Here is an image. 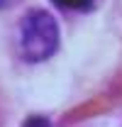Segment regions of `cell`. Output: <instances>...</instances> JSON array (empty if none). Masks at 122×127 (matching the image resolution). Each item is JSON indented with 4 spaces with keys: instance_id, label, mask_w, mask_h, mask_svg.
<instances>
[{
    "instance_id": "obj_1",
    "label": "cell",
    "mask_w": 122,
    "mask_h": 127,
    "mask_svg": "<svg viewBox=\"0 0 122 127\" xmlns=\"http://www.w3.org/2000/svg\"><path fill=\"white\" fill-rule=\"evenodd\" d=\"M20 49L30 64L46 61L59 49V22L46 10H30L20 22Z\"/></svg>"
},
{
    "instance_id": "obj_2",
    "label": "cell",
    "mask_w": 122,
    "mask_h": 127,
    "mask_svg": "<svg viewBox=\"0 0 122 127\" xmlns=\"http://www.w3.org/2000/svg\"><path fill=\"white\" fill-rule=\"evenodd\" d=\"M51 2L63 10H91L93 7V0H51Z\"/></svg>"
},
{
    "instance_id": "obj_3",
    "label": "cell",
    "mask_w": 122,
    "mask_h": 127,
    "mask_svg": "<svg viewBox=\"0 0 122 127\" xmlns=\"http://www.w3.org/2000/svg\"><path fill=\"white\" fill-rule=\"evenodd\" d=\"M2 2H5V0H0V7H2Z\"/></svg>"
}]
</instances>
